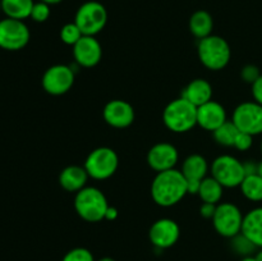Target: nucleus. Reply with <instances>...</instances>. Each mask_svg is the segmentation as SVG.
Listing matches in <instances>:
<instances>
[{
  "label": "nucleus",
  "mask_w": 262,
  "mask_h": 261,
  "mask_svg": "<svg viewBox=\"0 0 262 261\" xmlns=\"http://www.w3.org/2000/svg\"><path fill=\"white\" fill-rule=\"evenodd\" d=\"M76 72L71 66L55 64L46 69L42 76V87L48 94L60 96L73 87Z\"/></svg>",
  "instance_id": "obj_11"
},
{
  "label": "nucleus",
  "mask_w": 262,
  "mask_h": 261,
  "mask_svg": "<svg viewBox=\"0 0 262 261\" xmlns=\"http://www.w3.org/2000/svg\"><path fill=\"white\" fill-rule=\"evenodd\" d=\"M30 36V30L23 20L13 18L0 20V48L4 50H20L28 44Z\"/></svg>",
  "instance_id": "obj_10"
},
{
  "label": "nucleus",
  "mask_w": 262,
  "mask_h": 261,
  "mask_svg": "<svg viewBox=\"0 0 262 261\" xmlns=\"http://www.w3.org/2000/svg\"><path fill=\"white\" fill-rule=\"evenodd\" d=\"M73 56L77 66L94 68L102 58V48L95 36H82L73 46Z\"/></svg>",
  "instance_id": "obj_13"
},
{
  "label": "nucleus",
  "mask_w": 262,
  "mask_h": 261,
  "mask_svg": "<svg viewBox=\"0 0 262 261\" xmlns=\"http://www.w3.org/2000/svg\"><path fill=\"white\" fill-rule=\"evenodd\" d=\"M40 2L46 3V4L49 5H55V4H59V3H61L63 0H40Z\"/></svg>",
  "instance_id": "obj_37"
},
{
  "label": "nucleus",
  "mask_w": 262,
  "mask_h": 261,
  "mask_svg": "<svg viewBox=\"0 0 262 261\" xmlns=\"http://www.w3.org/2000/svg\"><path fill=\"white\" fill-rule=\"evenodd\" d=\"M261 154H262V141H261Z\"/></svg>",
  "instance_id": "obj_43"
},
{
  "label": "nucleus",
  "mask_w": 262,
  "mask_h": 261,
  "mask_svg": "<svg viewBox=\"0 0 262 261\" xmlns=\"http://www.w3.org/2000/svg\"><path fill=\"white\" fill-rule=\"evenodd\" d=\"M255 257H256V260H257V261H262V248L260 251H258L257 253H256Z\"/></svg>",
  "instance_id": "obj_39"
},
{
  "label": "nucleus",
  "mask_w": 262,
  "mask_h": 261,
  "mask_svg": "<svg viewBox=\"0 0 262 261\" xmlns=\"http://www.w3.org/2000/svg\"><path fill=\"white\" fill-rule=\"evenodd\" d=\"M179 160V153L174 145L169 142H159L147 153V164L156 173L174 169Z\"/></svg>",
  "instance_id": "obj_14"
},
{
  "label": "nucleus",
  "mask_w": 262,
  "mask_h": 261,
  "mask_svg": "<svg viewBox=\"0 0 262 261\" xmlns=\"http://www.w3.org/2000/svg\"><path fill=\"white\" fill-rule=\"evenodd\" d=\"M199 59L210 71H222L229 64L232 50L224 37L210 35L199 40L197 45Z\"/></svg>",
  "instance_id": "obj_4"
},
{
  "label": "nucleus",
  "mask_w": 262,
  "mask_h": 261,
  "mask_svg": "<svg viewBox=\"0 0 262 261\" xmlns=\"http://www.w3.org/2000/svg\"><path fill=\"white\" fill-rule=\"evenodd\" d=\"M82 32L78 28V26L76 23H67L61 27L60 30V40L63 41L66 45L74 46L79 41V38L82 37Z\"/></svg>",
  "instance_id": "obj_27"
},
{
  "label": "nucleus",
  "mask_w": 262,
  "mask_h": 261,
  "mask_svg": "<svg viewBox=\"0 0 262 261\" xmlns=\"http://www.w3.org/2000/svg\"><path fill=\"white\" fill-rule=\"evenodd\" d=\"M241 261H257V260H256L255 256H246V257H243Z\"/></svg>",
  "instance_id": "obj_38"
},
{
  "label": "nucleus",
  "mask_w": 262,
  "mask_h": 261,
  "mask_svg": "<svg viewBox=\"0 0 262 261\" xmlns=\"http://www.w3.org/2000/svg\"><path fill=\"white\" fill-rule=\"evenodd\" d=\"M242 233L256 247L262 248V206L255 207L245 215Z\"/></svg>",
  "instance_id": "obj_19"
},
{
  "label": "nucleus",
  "mask_w": 262,
  "mask_h": 261,
  "mask_svg": "<svg viewBox=\"0 0 262 261\" xmlns=\"http://www.w3.org/2000/svg\"><path fill=\"white\" fill-rule=\"evenodd\" d=\"M33 0H2V10L8 18L23 20L31 17Z\"/></svg>",
  "instance_id": "obj_22"
},
{
  "label": "nucleus",
  "mask_w": 262,
  "mask_h": 261,
  "mask_svg": "<svg viewBox=\"0 0 262 261\" xmlns=\"http://www.w3.org/2000/svg\"><path fill=\"white\" fill-rule=\"evenodd\" d=\"M0 10H2V0H0Z\"/></svg>",
  "instance_id": "obj_42"
},
{
  "label": "nucleus",
  "mask_w": 262,
  "mask_h": 261,
  "mask_svg": "<svg viewBox=\"0 0 262 261\" xmlns=\"http://www.w3.org/2000/svg\"><path fill=\"white\" fill-rule=\"evenodd\" d=\"M83 166L90 178L105 181L115 174L119 166V158L112 147L101 146L89 154Z\"/></svg>",
  "instance_id": "obj_5"
},
{
  "label": "nucleus",
  "mask_w": 262,
  "mask_h": 261,
  "mask_svg": "<svg viewBox=\"0 0 262 261\" xmlns=\"http://www.w3.org/2000/svg\"><path fill=\"white\" fill-rule=\"evenodd\" d=\"M187 194L186 177L176 168L158 173L151 183V197L161 207L174 206Z\"/></svg>",
  "instance_id": "obj_1"
},
{
  "label": "nucleus",
  "mask_w": 262,
  "mask_h": 261,
  "mask_svg": "<svg viewBox=\"0 0 262 261\" xmlns=\"http://www.w3.org/2000/svg\"><path fill=\"white\" fill-rule=\"evenodd\" d=\"M260 76V69L256 66H253V64H247V66L243 67L242 71H241V77H242L243 81L251 84H252Z\"/></svg>",
  "instance_id": "obj_31"
},
{
  "label": "nucleus",
  "mask_w": 262,
  "mask_h": 261,
  "mask_svg": "<svg viewBox=\"0 0 262 261\" xmlns=\"http://www.w3.org/2000/svg\"><path fill=\"white\" fill-rule=\"evenodd\" d=\"M182 97L188 100L194 106H201L212 100V86L204 78H197L189 82L182 91Z\"/></svg>",
  "instance_id": "obj_17"
},
{
  "label": "nucleus",
  "mask_w": 262,
  "mask_h": 261,
  "mask_svg": "<svg viewBox=\"0 0 262 261\" xmlns=\"http://www.w3.org/2000/svg\"><path fill=\"white\" fill-rule=\"evenodd\" d=\"M232 242H230V246H232L233 251L238 255H241L242 257H246V256H252V253L257 250L255 245L243 234L242 232L239 234L234 235L233 238H230Z\"/></svg>",
  "instance_id": "obj_26"
},
{
  "label": "nucleus",
  "mask_w": 262,
  "mask_h": 261,
  "mask_svg": "<svg viewBox=\"0 0 262 261\" xmlns=\"http://www.w3.org/2000/svg\"><path fill=\"white\" fill-rule=\"evenodd\" d=\"M182 173L186 177V179H196L202 181L206 178L207 171H209V164L207 160L200 154H192L187 156L182 165Z\"/></svg>",
  "instance_id": "obj_20"
},
{
  "label": "nucleus",
  "mask_w": 262,
  "mask_h": 261,
  "mask_svg": "<svg viewBox=\"0 0 262 261\" xmlns=\"http://www.w3.org/2000/svg\"><path fill=\"white\" fill-rule=\"evenodd\" d=\"M107 22V12L99 2H87L78 8L74 23L83 36H96Z\"/></svg>",
  "instance_id": "obj_6"
},
{
  "label": "nucleus",
  "mask_w": 262,
  "mask_h": 261,
  "mask_svg": "<svg viewBox=\"0 0 262 261\" xmlns=\"http://www.w3.org/2000/svg\"><path fill=\"white\" fill-rule=\"evenodd\" d=\"M49 17H50V5L42 2L33 4L32 12H31V18L35 22L42 23L45 20H48Z\"/></svg>",
  "instance_id": "obj_29"
},
{
  "label": "nucleus",
  "mask_w": 262,
  "mask_h": 261,
  "mask_svg": "<svg viewBox=\"0 0 262 261\" xmlns=\"http://www.w3.org/2000/svg\"><path fill=\"white\" fill-rule=\"evenodd\" d=\"M223 191H224V187L214 177H206L201 181L199 196L202 202L217 205L223 197Z\"/></svg>",
  "instance_id": "obj_23"
},
{
  "label": "nucleus",
  "mask_w": 262,
  "mask_h": 261,
  "mask_svg": "<svg viewBox=\"0 0 262 261\" xmlns=\"http://www.w3.org/2000/svg\"><path fill=\"white\" fill-rule=\"evenodd\" d=\"M257 174L258 176L261 177L262 178V160L260 161V163H258V168H257Z\"/></svg>",
  "instance_id": "obj_40"
},
{
  "label": "nucleus",
  "mask_w": 262,
  "mask_h": 261,
  "mask_svg": "<svg viewBox=\"0 0 262 261\" xmlns=\"http://www.w3.org/2000/svg\"><path fill=\"white\" fill-rule=\"evenodd\" d=\"M89 174H87L84 166L69 165L60 171L59 176V183L61 188L67 192H78L86 187L89 181Z\"/></svg>",
  "instance_id": "obj_18"
},
{
  "label": "nucleus",
  "mask_w": 262,
  "mask_h": 261,
  "mask_svg": "<svg viewBox=\"0 0 262 261\" xmlns=\"http://www.w3.org/2000/svg\"><path fill=\"white\" fill-rule=\"evenodd\" d=\"M243 168H245L246 176H252V174H257L258 163H255V160H247L243 163Z\"/></svg>",
  "instance_id": "obj_35"
},
{
  "label": "nucleus",
  "mask_w": 262,
  "mask_h": 261,
  "mask_svg": "<svg viewBox=\"0 0 262 261\" xmlns=\"http://www.w3.org/2000/svg\"><path fill=\"white\" fill-rule=\"evenodd\" d=\"M61 261H95V258L91 251L87 250V248L76 247L68 251Z\"/></svg>",
  "instance_id": "obj_28"
},
{
  "label": "nucleus",
  "mask_w": 262,
  "mask_h": 261,
  "mask_svg": "<svg viewBox=\"0 0 262 261\" xmlns=\"http://www.w3.org/2000/svg\"><path fill=\"white\" fill-rule=\"evenodd\" d=\"M216 210V205L215 204H207V202H202L201 207H200V214L201 216L206 217V219H212Z\"/></svg>",
  "instance_id": "obj_33"
},
{
  "label": "nucleus",
  "mask_w": 262,
  "mask_h": 261,
  "mask_svg": "<svg viewBox=\"0 0 262 261\" xmlns=\"http://www.w3.org/2000/svg\"><path fill=\"white\" fill-rule=\"evenodd\" d=\"M211 177H214L224 188L239 187L246 173L243 163L232 155H220L212 161Z\"/></svg>",
  "instance_id": "obj_7"
},
{
  "label": "nucleus",
  "mask_w": 262,
  "mask_h": 261,
  "mask_svg": "<svg viewBox=\"0 0 262 261\" xmlns=\"http://www.w3.org/2000/svg\"><path fill=\"white\" fill-rule=\"evenodd\" d=\"M201 181L196 179H187V193L188 194H199Z\"/></svg>",
  "instance_id": "obj_34"
},
{
  "label": "nucleus",
  "mask_w": 262,
  "mask_h": 261,
  "mask_svg": "<svg viewBox=\"0 0 262 261\" xmlns=\"http://www.w3.org/2000/svg\"><path fill=\"white\" fill-rule=\"evenodd\" d=\"M243 217L245 215L237 205L232 202H222L216 205L212 224L222 237L233 238L242 232Z\"/></svg>",
  "instance_id": "obj_8"
},
{
  "label": "nucleus",
  "mask_w": 262,
  "mask_h": 261,
  "mask_svg": "<svg viewBox=\"0 0 262 261\" xmlns=\"http://www.w3.org/2000/svg\"><path fill=\"white\" fill-rule=\"evenodd\" d=\"M163 122L174 133H186L197 125V106L184 97H178L165 106Z\"/></svg>",
  "instance_id": "obj_2"
},
{
  "label": "nucleus",
  "mask_w": 262,
  "mask_h": 261,
  "mask_svg": "<svg viewBox=\"0 0 262 261\" xmlns=\"http://www.w3.org/2000/svg\"><path fill=\"white\" fill-rule=\"evenodd\" d=\"M252 145H253V136L248 135V133H245V132H241L239 130L237 137H235L234 146H233V147H235L239 151H247L252 147Z\"/></svg>",
  "instance_id": "obj_30"
},
{
  "label": "nucleus",
  "mask_w": 262,
  "mask_h": 261,
  "mask_svg": "<svg viewBox=\"0 0 262 261\" xmlns=\"http://www.w3.org/2000/svg\"><path fill=\"white\" fill-rule=\"evenodd\" d=\"M238 132H239V130L235 127L234 123H233L232 120H227L224 124L220 125L217 129H215L214 132H212V136H214V140L216 141V143H219V145L225 146V147H233Z\"/></svg>",
  "instance_id": "obj_25"
},
{
  "label": "nucleus",
  "mask_w": 262,
  "mask_h": 261,
  "mask_svg": "<svg viewBox=\"0 0 262 261\" xmlns=\"http://www.w3.org/2000/svg\"><path fill=\"white\" fill-rule=\"evenodd\" d=\"M212 28H214V20L211 14L206 10H197L189 18V31L199 40L212 35Z\"/></svg>",
  "instance_id": "obj_21"
},
{
  "label": "nucleus",
  "mask_w": 262,
  "mask_h": 261,
  "mask_svg": "<svg viewBox=\"0 0 262 261\" xmlns=\"http://www.w3.org/2000/svg\"><path fill=\"white\" fill-rule=\"evenodd\" d=\"M179 235H181V228L178 223L169 217H161L156 220L148 230V238L151 243L160 250H165L176 245L179 240Z\"/></svg>",
  "instance_id": "obj_12"
},
{
  "label": "nucleus",
  "mask_w": 262,
  "mask_h": 261,
  "mask_svg": "<svg viewBox=\"0 0 262 261\" xmlns=\"http://www.w3.org/2000/svg\"><path fill=\"white\" fill-rule=\"evenodd\" d=\"M241 192L247 200L252 202L262 201V178L258 174L246 176L239 186Z\"/></svg>",
  "instance_id": "obj_24"
},
{
  "label": "nucleus",
  "mask_w": 262,
  "mask_h": 261,
  "mask_svg": "<svg viewBox=\"0 0 262 261\" xmlns=\"http://www.w3.org/2000/svg\"><path fill=\"white\" fill-rule=\"evenodd\" d=\"M253 101L262 105V74L252 83Z\"/></svg>",
  "instance_id": "obj_32"
},
{
  "label": "nucleus",
  "mask_w": 262,
  "mask_h": 261,
  "mask_svg": "<svg viewBox=\"0 0 262 261\" xmlns=\"http://www.w3.org/2000/svg\"><path fill=\"white\" fill-rule=\"evenodd\" d=\"M232 122L241 132L253 137L262 135V105L256 101L242 102L233 112Z\"/></svg>",
  "instance_id": "obj_9"
},
{
  "label": "nucleus",
  "mask_w": 262,
  "mask_h": 261,
  "mask_svg": "<svg viewBox=\"0 0 262 261\" xmlns=\"http://www.w3.org/2000/svg\"><path fill=\"white\" fill-rule=\"evenodd\" d=\"M99 261H115V260L112 257H102V258H100Z\"/></svg>",
  "instance_id": "obj_41"
},
{
  "label": "nucleus",
  "mask_w": 262,
  "mask_h": 261,
  "mask_svg": "<svg viewBox=\"0 0 262 261\" xmlns=\"http://www.w3.org/2000/svg\"><path fill=\"white\" fill-rule=\"evenodd\" d=\"M118 216V210L115 209V207L113 206H109V209H107L106 211V215H105V219L106 220H115Z\"/></svg>",
  "instance_id": "obj_36"
},
{
  "label": "nucleus",
  "mask_w": 262,
  "mask_h": 261,
  "mask_svg": "<svg viewBox=\"0 0 262 261\" xmlns=\"http://www.w3.org/2000/svg\"><path fill=\"white\" fill-rule=\"evenodd\" d=\"M74 209L79 217L89 223H97L105 219L109 204L104 192L96 187H84L74 197Z\"/></svg>",
  "instance_id": "obj_3"
},
{
  "label": "nucleus",
  "mask_w": 262,
  "mask_h": 261,
  "mask_svg": "<svg viewBox=\"0 0 262 261\" xmlns=\"http://www.w3.org/2000/svg\"><path fill=\"white\" fill-rule=\"evenodd\" d=\"M227 120V112L220 102L211 100L197 107V125L204 129L214 132Z\"/></svg>",
  "instance_id": "obj_16"
},
{
  "label": "nucleus",
  "mask_w": 262,
  "mask_h": 261,
  "mask_svg": "<svg viewBox=\"0 0 262 261\" xmlns=\"http://www.w3.org/2000/svg\"><path fill=\"white\" fill-rule=\"evenodd\" d=\"M104 120L113 128H127L135 122V109L125 100H112L102 110Z\"/></svg>",
  "instance_id": "obj_15"
}]
</instances>
